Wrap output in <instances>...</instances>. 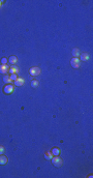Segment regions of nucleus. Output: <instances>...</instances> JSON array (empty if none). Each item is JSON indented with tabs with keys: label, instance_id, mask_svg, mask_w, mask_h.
Segmentation results:
<instances>
[{
	"label": "nucleus",
	"instance_id": "obj_1",
	"mask_svg": "<svg viewBox=\"0 0 93 178\" xmlns=\"http://www.w3.org/2000/svg\"><path fill=\"white\" fill-rule=\"evenodd\" d=\"M51 162H52V164H53V166H55L56 168H60L62 165H63V161H62V158L59 155L53 156V158L51 159Z\"/></svg>",
	"mask_w": 93,
	"mask_h": 178
},
{
	"label": "nucleus",
	"instance_id": "obj_2",
	"mask_svg": "<svg viewBox=\"0 0 93 178\" xmlns=\"http://www.w3.org/2000/svg\"><path fill=\"white\" fill-rule=\"evenodd\" d=\"M70 65L74 69H79L80 65H81V60L79 58H76V57H72L70 60Z\"/></svg>",
	"mask_w": 93,
	"mask_h": 178
},
{
	"label": "nucleus",
	"instance_id": "obj_3",
	"mask_svg": "<svg viewBox=\"0 0 93 178\" xmlns=\"http://www.w3.org/2000/svg\"><path fill=\"white\" fill-rule=\"evenodd\" d=\"M15 87H14V85L12 84H6L3 87V92L5 93V94H12V92H14V89Z\"/></svg>",
	"mask_w": 93,
	"mask_h": 178
},
{
	"label": "nucleus",
	"instance_id": "obj_4",
	"mask_svg": "<svg viewBox=\"0 0 93 178\" xmlns=\"http://www.w3.org/2000/svg\"><path fill=\"white\" fill-rule=\"evenodd\" d=\"M9 70V66L7 64H1L0 65V74L2 75H7Z\"/></svg>",
	"mask_w": 93,
	"mask_h": 178
},
{
	"label": "nucleus",
	"instance_id": "obj_5",
	"mask_svg": "<svg viewBox=\"0 0 93 178\" xmlns=\"http://www.w3.org/2000/svg\"><path fill=\"white\" fill-rule=\"evenodd\" d=\"M29 74L31 76H38L40 74V69L39 67H36V66L31 67V69H29Z\"/></svg>",
	"mask_w": 93,
	"mask_h": 178
},
{
	"label": "nucleus",
	"instance_id": "obj_6",
	"mask_svg": "<svg viewBox=\"0 0 93 178\" xmlns=\"http://www.w3.org/2000/svg\"><path fill=\"white\" fill-rule=\"evenodd\" d=\"M8 73L10 75H12V74H17L18 75V73H19V67H18L17 65H12V66H9Z\"/></svg>",
	"mask_w": 93,
	"mask_h": 178
},
{
	"label": "nucleus",
	"instance_id": "obj_7",
	"mask_svg": "<svg viewBox=\"0 0 93 178\" xmlns=\"http://www.w3.org/2000/svg\"><path fill=\"white\" fill-rule=\"evenodd\" d=\"M81 61H88L90 59V55L88 53H83L80 55V58H79Z\"/></svg>",
	"mask_w": 93,
	"mask_h": 178
},
{
	"label": "nucleus",
	"instance_id": "obj_8",
	"mask_svg": "<svg viewBox=\"0 0 93 178\" xmlns=\"http://www.w3.org/2000/svg\"><path fill=\"white\" fill-rule=\"evenodd\" d=\"M8 62L12 65H16L18 63V58H17V56H14V55H12V56H10L9 58H8Z\"/></svg>",
	"mask_w": 93,
	"mask_h": 178
},
{
	"label": "nucleus",
	"instance_id": "obj_9",
	"mask_svg": "<svg viewBox=\"0 0 93 178\" xmlns=\"http://www.w3.org/2000/svg\"><path fill=\"white\" fill-rule=\"evenodd\" d=\"M7 162H8V159H7L6 156L3 155V154H0V165H1V166L6 165Z\"/></svg>",
	"mask_w": 93,
	"mask_h": 178
},
{
	"label": "nucleus",
	"instance_id": "obj_10",
	"mask_svg": "<svg viewBox=\"0 0 93 178\" xmlns=\"http://www.w3.org/2000/svg\"><path fill=\"white\" fill-rule=\"evenodd\" d=\"M14 83H15L16 86H18V87H19V86H23V85H24L25 81H24V79H22V78H18V79L16 80Z\"/></svg>",
	"mask_w": 93,
	"mask_h": 178
},
{
	"label": "nucleus",
	"instance_id": "obj_11",
	"mask_svg": "<svg viewBox=\"0 0 93 178\" xmlns=\"http://www.w3.org/2000/svg\"><path fill=\"white\" fill-rule=\"evenodd\" d=\"M3 81H4L5 84H12V83L14 82V81L10 79V76H8V75H4V77H3Z\"/></svg>",
	"mask_w": 93,
	"mask_h": 178
},
{
	"label": "nucleus",
	"instance_id": "obj_12",
	"mask_svg": "<svg viewBox=\"0 0 93 178\" xmlns=\"http://www.w3.org/2000/svg\"><path fill=\"white\" fill-rule=\"evenodd\" d=\"M71 53H72V56H74V57H76V58H79V57H80V55H81V52H80V50L79 49H74V50H72V52H71Z\"/></svg>",
	"mask_w": 93,
	"mask_h": 178
},
{
	"label": "nucleus",
	"instance_id": "obj_13",
	"mask_svg": "<svg viewBox=\"0 0 93 178\" xmlns=\"http://www.w3.org/2000/svg\"><path fill=\"white\" fill-rule=\"evenodd\" d=\"M52 154H53L54 156H56V155H60V149H59L58 147H54L53 149H52Z\"/></svg>",
	"mask_w": 93,
	"mask_h": 178
},
{
	"label": "nucleus",
	"instance_id": "obj_14",
	"mask_svg": "<svg viewBox=\"0 0 93 178\" xmlns=\"http://www.w3.org/2000/svg\"><path fill=\"white\" fill-rule=\"evenodd\" d=\"M53 154H52V152H46L45 153V158L46 159V161H51L52 158H53Z\"/></svg>",
	"mask_w": 93,
	"mask_h": 178
},
{
	"label": "nucleus",
	"instance_id": "obj_15",
	"mask_svg": "<svg viewBox=\"0 0 93 178\" xmlns=\"http://www.w3.org/2000/svg\"><path fill=\"white\" fill-rule=\"evenodd\" d=\"M31 86H32L33 88L38 87V81L37 80H32L31 81Z\"/></svg>",
	"mask_w": 93,
	"mask_h": 178
},
{
	"label": "nucleus",
	"instance_id": "obj_16",
	"mask_svg": "<svg viewBox=\"0 0 93 178\" xmlns=\"http://www.w3.org/2000/svg\"><path fill=\"white\" fill-rule=\"evenodd\" d=\"M18 78H19V77H18V75H17V74H12V75H10V79L14 81V82L18 79Z\"/></svg>",
	"mask_w": 93,
	"mask_h": 178
},
{
	"label": "nucleus",
	"instance_id": "obj_17",
	"mask_svg": "<svg viewBox=\"0 0 93 178\" xmlns=\"http://www.w3.org/2000/svg\"><path fill=\"white\" fill-rule=\"evenodd\" d=\"M7 62H8V59L7 58H2V60H1L2 64H7Z\"/></svg>",
	"mask_w": 93,
	"mask_h": 178
},
{
	"label": "nucleus",
	"instance_id": "obj_18",
	"mask_svg": "<svg viewBox=\"0 0 93 178\" xmlns=\"http://www.w3.org/2000/svg\"><path fill=\"white\" fill-rule=\"evenodd\" d=\"M4 151H5V149H4L3 146H0V154H3Z\"/></svg>",
	"mask_w": 93,
	"mask_h": 178
},
{
	"label": "nucleus",
	"instance_id": "obj_19",
	"mask_svg": "<svg viewBox=\"0 0 93 178\" xmlns=\"http://www.w3.org/2000/svg\"><path fill=\"white\" fill-rule=\"evenodd\" d=\"M4 1H0V7H1V5H2V3H3Z\"/></svg>",
	"mask_w": 93,
	"mask_h": 178
}]
</instances>
